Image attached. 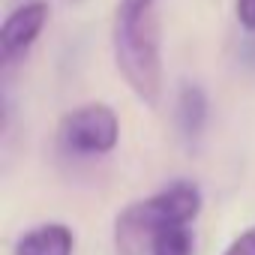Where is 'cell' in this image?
Listing matches in <instances>:
<instances>
[{
	"label": "cell",
	"mask_w": 255,
	"mask_h": 255,
	"mask_svg": "<svg viewBox=\"0 0 255 255\" xmlns=\"http://www.w3.org/2000/svg\"><path fill=\"white\" fill-rule=\"evenodd\" d=\"M111 51L129 90L144 105L156 108L162 96V27L156 0H117Z\"/></svg>",
	"instance_id": "cell-1"
},
{
	"label": "cell",
	"mask_w": 255,
	"mask_h": 255,
	"mask_svg": "<svg viewBox=\"0 0 255 255\" xmlns=\"http://www.w3.org/2000/svg\"><path fill=\"white\" fill-rule=\"evenodd\" d=\"M201 189L192 180H174L150 198L126 204L114 216V249L117 255L150 252L156 234L174 225H189L201 213Z\"/></svg>",
	"instance_id": "cell-2"
},
{
	"label": "cell",
	"mask_w": 255,
	"mask_h": 255,
	"mask_svg": "<svg viewBox=\"0 0 255 255\" xmlns=\"http://www.w3.org/2000/svg\"><path fill=\"white\" fill-rule=\"evenodd\" d=\"M57 138L69 153L102 156V153H111L120 141V120L111 105L87 102L60 117Z\"/></svg>",
	"instance_id": "cell-3"
},
{
	"label": "cell",
	"mask_w": 255,
	"mask_h": 255,
	"mask_svg": "<svg viewBox=\"0 0 255 255\" xmlns=\"http://www.w3.org/2000/svg\"><path fill=\"white\" fill-rule=\"evenodd\" d=\"M45 24H48L45 0H27V3L15 6L0 24V57H3V63L21 60L39 39Z\"/></svg>",
	"instance_id": "cell-4"
},
{
	"label": "cell",
	"mask_w": 255,
	"mask_h": 255,
	"mask_svg": "<svg viewBox=\"0 0 255 255\" xmlns=\"http://www.w3.org/2000/svg\"><path fill=\"white\" fill-rule=\"evenodd\" d=\"M72 252H75V234L63 222L36 225L24 231L12 246V255H72Z\"/></svg>",
	"instance_id": "cell-5"
},
{
	"label": "cell",
	"mask_w": 255,
	"mask_h": 255,
	"mask_svg": "<svg viewBox=\"0 0 255 255\" xmlns=\"http://www.w3.org/2000/svg\"><path fill=\"white\" fill-rule=\"evenodd\" d=\"M210 117V102L207 93L198 84H180L177 99H174V120H177V129L186 141H198L204 126Z\"/></svg>",
	"instance_id": "cell-6"
},
{
	"label": "cell",
	"mask_w": 255,
	"mask_h": 255,
	"mask_svg": "<svg viewBox=\"0 0 255 255\" xmlns=\"http://www.w3.org/2000/svg\"><path fill=\"white\" fill-rule=\"evenodd\" d=\"M192 249H195L192 231L186 225H174V228H165L162 234H156L150 255H192Z\"/></svg>",
	"instance_id": "cell-7"
},
{
	"label": "cell",
	"mask_w": 255,
	"mask_h": 255,
	"mask_svg": "<svg viewBox=\"0 0 255 255\" xmlns=\"http://www.w3.org/2000/svg\"><path fill=\"white\" fill-rule=\"evenodd\" d=\"M222 255H255V225L246 228L243 234H237Z\"/></svg>",
	"instance_id": "cell-8"
},
{
	"label": "cell",
	"mask_w": 255,
	"mask_h": 255,
	"mask_svg": "<svg viewBox=\"0 0 255 255\" xmlns=\"http://www.w3.org/2000/svg\"><path fill=\"white\" fill-rule=\"evenodd\" d=\"M234 15H237L243 30L255 33V0H237V3H234Z\"/></svg>",
	"instance_id": "cell-9"
}]
</instances>
